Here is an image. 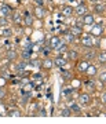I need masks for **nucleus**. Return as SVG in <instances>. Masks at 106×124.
I'll list each match as a JSON object with an SVG mask.
<instances>
[{"label": "nucleus", "mask_w": 106, "mask_h": 124, "mask_svg": "<svg viewBox=\"0 0 106 124\" xmlns=\"http://www.w3.org/2000/svg\"><path fill=\"white\" fill-rule=\"evenodd\" d=\"M102 32H103V22H99V23H97V25H94L92 26L91 33H92L94 36H99Z\"/></svg>", "instance_id": "f257e3e1"}, {"label": "nucleus", "mask_w": 106, "mask_h": 124, "mask_svg": "<svg viewBox=\"0 0 106 124\" xmlns=\"http://www.w3.org/2000/svg\"><path fill=\"white\" fill-rule=\"evenodd\" d=\"M81 44L84 46V47H92L94 46V40L92 37H91V35H85L83 37V40H81Z\"/></svg>", "instance_id": "f03ea898"}, {"label": "nucleus", "mask_w": 106, "mask_h": 124, "mask_svg": "<svg viewBox=\"0 0 106 124\" xmlns=\"http://www.w3.org/2000/svg\"><path fill=\"white\" fill-rule=\"evenodd\" d=\"M81 22L84 25H94V17L91 14H85V15H83V21Z\"/></svg>", "instance_id": "7ed1b4c3"}, {"label": "nucleus", "mask_w": 106, "mask_h": 124, "mask_svg": "<svg viewBox=\"0 0 106 124\" xmlns=\"http://www.w3.org/2000/svg\"><path fill=\"white\" fill-rule=\"evenodd\" d=\"M59 41H61V40H59V37H58V36H53V37L50 39V41H48L50 47H51V48H55V47L59 44Z\"/></svg>", "instance_id": "20e7f679"}, {"label": "nucleus", "mask_w": 106, "mask_h": 124, "mask_svg": "<svg viewBox=\"0 0 106 124\" xmlns=\"http://www.w3.org/2000/svg\"><path fill=\"white\" fill-rule=\"evenodd\" d=\"M94 11L98 14H102L105 13V3H97L95 4V7H94Z\"/></svg>", "instance_id": "39448f33"}, {"label": "nucleus", "mask_w": 106, "mask_h": 124, "mask_svg": "<svg viewBox=\"0 0 106 124\" xmlns=\"http://www.w3.org/2000/svg\"><path fill=\"white\" fill-rule=\"evenodd\" d=\"M6 57H7V59H8V61H13V59H15V58H17V51H15V50H7Z\"/></svg>", "instance_id": "423d86ee"}, {"label": "nucleus", "mask_w": 106, "mask_h": 124, "mask_svg": "<svg viewBox=\"0 0 106 124\" xmlns=\"http://www.w3.org/2000/svg\"><path fill=\"white\" fill-rule=\"evenodd\" d=\"M79 101H80L81 105H88L90 103V95L88 94H83V95H80Z\"/></svg>", "instance_id": "0eeeda50"}, {"label": "nucleus", "mask_w": 106, "mask_h": 124, "mask_svg": "<svg viewBox=\"0 0 106 124\" xmlns=\"http://www.w3.org/2000/svg\"><path fill=\"white\" fill-rule=\"evenodd\" d=\"M10 7L8 6H1L0 7V18H3V17H7V14L10 13Z\"/></svg>", "instance_id": "6e6552de"}, {"label": "nucleus", "mask_w": 106, "mask_h": 124, "mask_svg": "<svg viewBox=\"0 0 106 124\" xmlns=\"http://www.w3.org/2000/svg\"><path fill=\"white\" fill-rule=\"evenodd\" d=\"M87 68H88V62H87V61L80 62L79 65H77V69H79L80 72H85V70H87Z\"/></svg>", "instance_id": "1a4fd4ad"}, {"label": "nucleus", "mask_w": 106, "mask_h": 124, "mask_svg": "<svg viewBox=\"0 0 106 124\" xmlns=\"http://www.w3.org/2000/svg\"><path fill=\"white\" fill-rule=\"evenodd\" d=\"M85 11H87V7L84 4H80L79 7H77V10H76L77 15H85Z\"/></svg>", "instance_id": "9d476101"}, {"label": "nucleus", "mask_w": 106, "mask_h": 124, "mask_svg": "<svg viewBox=\"0 0 106 124\" xmlns=\"http://www.w3.org/2000/svg\"><path fill=\"white\" fill-rule=\"evenodd\" d=\"M54 63H55L57 66H66V59H65V58H57V59L54 61Z\"/></svg>", "instance_id": "9b49d317"}, {"label": "nucleus", "mask_w": 106, "mask_h": 124, "mask_svg": "<svg viewBox=\"0 0 106 124\" xmlns=\"http://www.w3.org/2000/svg\"><path fill=\"white\" fill-rule=\"evenodd\" d=\"M53 63L54 62L51 61V59H45V61L41 62V66L45 68V69H51V68H53Z\"/></svg>", "instance_id": "f8f14e48"}, {"label": "nucleus", "mask_w": 106, "mask_h": 124, "mask_svg": "<svg viewBox=\"0 0 106 124\" xmlns=\"http://www.w3.org/2000/svg\"><path fill=\"white\" fill-rule=\"evenodd\" d=\"M72 13H73V8H72V7H69V6H66V7L63 8V11H62V14H63L65 17H70Z\"/></svg>", "instance_id": "ddd939ff"}, {"label": "nucleus", "mask_w": 106, "mask_h": 124, "mask_svg": "<svg viewBox=\"0 0 106 124\" xmlns=\"http://www.w3.org/2000/svg\"><path fill=\"white\" fill-rule=\"evenodd\" d=\"M69 32H70V33H72V35H73V36H79L80 33H81V28L73 26V28H72V29H70V31H69Z\"/></svg>", "instance_id": "4468645a"}, {"label": "nucleus", "mask_w": 106, "mask_h": 124, "mask_svg": "<svg viewBox=\"0 0 106 124\" xmlns=\"http://www.w3.org/2000/svg\"><path fill=\"white\" fill-rule=\"evenodd\" d=\"M21 57H22L23 61H29V59H30V50H25Z\"/></svg>", "instance_id": "2eb2a0df"}, {"label": "nucleus", "mask_w": 106, "mask_h": 124, "mask_svg": "<svg viewBox=\"0 0 106 124\" xmlns=\"http://www.w3.org/2000/svg\"><path fill=\"white\" fill-rule=\"evenodd\" d=\"M35 14H36V17L37 18H43L44 17V10L41 8V7H37L36 11H35Z\"/></svg>", "instance_id": "dca6fc26"}, {"label": "nucleus", "mask_w": 106, "mask_h": 124, "mask_svg": "<svg viewBox=\"0 0 106 124\" xmlns=\"http://www.w3.org/2000/svg\"><path fill=\"white\" fill-rule=\"evenodd\" d=\"M13 19H14V22H15V23H19V22H21V15H19V13H18V11H14Z\"/></svg>", "instance_id": "f3484780"}, {"label": "nucleus", "mask_w": 106, "mask_h": 124, "mask_svg": "<svg viewBox=\"0 0 106 124\" xmlns=\"http://www.w3.org/2000/svg\"><path fill=\"white\" fill-rule=\"evenodd\" d=\"M85 72H87L88 75L94 76L95 73H97V68H95V66H90V65H88V68H87V70H85Z\"/></svg>", "instance_id": "a211bd4d"}, {"label": "nucleus", "mask_w": 106, "mask_h": 124, "mask_svg": "<svg viewBox=\"0 0 106 124\" xmlns=\"http://www.w3.org/2000/svg\"><path fill=\"white\" fill-rule=\"evenodd\" d=\"M65 48H66V43L65 41H59V44L55 47V50H58V51H63Z\"/></svg>", "instance_id": "6ab92c4d"}, {"label": "nucleus", "mask_w": 106, "mask_h": 124, "mask_svg": "<svg viewBox=\"0 0 106 124\" xmlns=\"http://www.w3.org/2000/svg\"><path fill=\"white\" fill-rule=\"evenodd\" d=\"M65 39H66V41H75V36L72 35L70 32H66V33H65Z\"/></svg>", "instance_id": "aec40b11"}, {"label": "nucleus", "mask_w": 106, "mask_h": 124, "mask_svg": "<svg viewBox=\"0 0 106 124\" xmlns=\"http://www.w3.org/2000/svg\"><path fill=\"white\" fill-rule=\"evenodd\" d=\"M8 116H11V117H19L21 116V112L15 110V109H13V110L8 112Z\"/></svg>", "instance_id": "412c9836"}, {"label": "nucleus", "mask_w": 106, "mask_h": 124, "mask_svg": "<svg viewBox=\"0 0 106 124\" xmlns=\"http://www.w3.org/2000/svg\"><path fill=\"white\" fill-rule=\"evenodd\" d=\"M98 58H99V62H101L102 65H105V61H106V53H105V51L99 54V57H98Z\"/></svg>", "instance_id": "4be33fe9"}, {"label": "nucleus", "mask_w": 106, "mask_h": 124, "mask_svg": "<svg viewBox=\"0 0 106 124\" xmlns=\"http://www.w3.org/2000/svg\"><path fill=\"white\" fill-rule=\"evenodd\" d=\"M11 35H13V31H11V29H8V28L3 29V36H4V37H10Z\"/></svg>", "instance_id": "5701e85b"}, {"label": "nucleus", "mask_w": 106, "mask_h": 124, "mask_svg": "<svg viewBox=\"0 0 106 124\" xmlns=\"http://www.w3.org/2000/svg\"><path fill=\"white\" fill-rule=\"evenodd\" d=\"M29 63H30V66H41V62L37 61V59H32V61H29Z\"/></svg>", "instance_id": "b1692460"}, {"label": "nucleus", "mask_w": 106, "mask_h": 124, "mask_svg": "<svg viewBox=\"0 0 106 124\" xmlns=\"http://www.w3.org/2000/svg\"><path fill=\"white\" fill-rule=\"evenodd\" d=\"M61 115L63 116V117H69V116L72 115V113H70V109H63V110L61 112Z\"/></svg>", "instance_id": "393cba45"}, {"label": "nucleus", "mask_w": 106, "mask_h": 124, "mask_svg": "<svg viewBox=\"0 0 106 124\" xmlns=\"http://www.w3.org/2000/svg\"><path fill=\"white\" fill-rule=\"evenodd\" d=\"M77 57H79V54L76 51H69V58L70 59H77Z\"/></svg>", "instance_id": "a878e982"}, {"label": "nucleus", "mask_w": 106, "mask_h": 124, "mask_svg": "<svg viewBox=\"0 0 106 124\" xmlns=\"http://www.w3.org/2000/svg\"><path fill=\"white\" fill-rule=\"evenodd\" d=\"M70 110H73V112H79L80 110V108H79V105H76V103H70V108H69Z\"/></svg>", "instance_id": "bb28decb"}, {"label": "nucleus", "mask_w": 106, "mask_h": 124, "mask_svg": "<svg viewBox=\"0 0 106 124\" xmlns=\"http://www.w3.org/2000/svg\"><path fill=\"white\" fill-rule=\"evenodd\" d=\"M25 66H26V63H25V62H21V63H18V65H17V69L19 72H22L23 69H25Z\"/></svg>", "instance_id": "cd10ccee"}, {"label": "nucleus", "mask_w": 106, "mask_h": 124, "mask_svg": "<svg viewBox=\"0 0 106 124\" xmlns=\"http://www.w3.org/2000/svg\"><path fill=\"white\" fill-rule=\"evenodd\" d=\"M99 80L102 81V84H105V80H106V72H105V70L101 73V76H99Z\"/></svg>", "instance_id": "c85d7f7f"}, {"label": "nucleus", "mask_w": 106, "mask_h": 124, "mask_svg": "<svg viewBox=\"0 0 106 124\" xmlns=\"http://www.w3.org/2000/svg\"><path fill=\"white\" fill-rule=\"evenodd\" d=\"M7 18L6 17H3V18H0V26H4V25H7Z\"/></svg>", "instance_id": "c756f323"}, {"label": "nucleus", "mask_w": 106, "mask_h": 124, "mask_svg": "<svg viewBox=\"0 0 106 124\" xmlns=\"http://www.w3.org/2000/svg\"><path fill=\"white\" fill-rule=\"evenodd\" d=\"M94 55H95V54H94L92 51H91V53H87V54H85V59L90 61V59H92V58H94Z\"/></svg>", "instance_id": "7c9ffc66"}, {"label": "nucleus", "mask_w": 106, "mask_h": 124, "mask_svg": "<svg viewBox=\"0 0 106 124\" xmlns=\"http://www.w3.org/2000/svg\"><path fill=\"white\" fill-rule=\"evenodd\" d=\"M25 23H26L28 26H30L32 25V18L29 17V15H26V18H25Z\"/></svg>", "instance_id": "2f4dec72"}, {"label": "nucleus", "mask_w": 106, "mask_h": 124, "mask_svg": "<svg viewBox=\"0 0 106 124\" xmlns=\"http://www.w3.org/2000/svg\"><path fill=\"white\" fill-rule=\"evenodd\" d=\"M63 94H65L66 97H68V95H70V94H72V88H66V90H63Z\"/></svg>", "instance_id": "473e14b6"}, {"label": "nucleus", "mask_w": 106, "mask_h": 124, "mask_svg": "<svg viewBox=\"0 0 106 124\" xmlns=\"http://www.w3.org/2000/svg\"><path fill=\"white\" fill-rule=\"evenodd\" d=\"M32 87H33V84H28L26 87H25V90H23V91H30Z\"/></svg>", "instance_id": "72a5a7b5"}, {"label": "nucleus", "mask_w": 106, "mask_h": 124, "mask_svg": "<svg viewBox=\"0 0 106 124\" xmlns=\"http://www.w3.org/2000/svg\"><path fill=\"white\" fill-rule=\"evenodd\" d=\"M50 50H51V47H50V48H44V50H43V54H44V55H48Z\"/></svg>", "instance_id": "f704fd0d"}, {"label": "nucleus", "mask_w": 106, "mask_h": 124, "mask_svg": "<svg viewBox=\"0 0 106 124\" xmlns=\"http://www.w3.org/2000/svg\"><path fill=\"white\" fill-rule=\"evenodd\" d=\"M33 79H35V80H40V79H41V75H40V73H37V75H33Z\"/></svg>", "instance_id": "c9c22d12"}, {"label": "nucleus", "mask_w": 106, "mask_h": 124, "mask_svg": "<svg viewBox=\"0 0 106 124\" xmlns=\"http://www.w3.org/2000/svg\"><path fill=\"white\" fill-rule=\"evenodd\" d=\"M40 116H47V112L44 110V109H41V110H40V113H39Z\"/></svg>", "instance_id": "e433bc0d"}, {"label": "nucleus", "mask_w": 106, "mask_h": 124, "mask_svg": "<svg viewBox=\"0 0 106 124\" xmlns=\"http://www.w3.org/2000/svg\"><path fill=\"white\" fill-rule=\"evenodd\" d=\"M101 99H102V102H103V103H105V102H106V94H105V93L102 94V97H101Z\"/></svg>", "instance_id": "4c0bfd02"}, {"label": "nucleus", "mask_w": 106, "mask_h": 124, "mask_svg": "<svg viewBox=\"0 0 106 124\" xmlns=\"http://www.w3.org/2000/svg\"><path fill=\"white\" fill-rule=\"evenodd\" d=\"M63 76H65V79H69V77H70V73H68V72H63Z\"/></svg>", "instance_id": "58836bf2"}, {"label": "nucleus", "mask_w": 106, "mask_h": 124, "mask_svg": "<svg viewBox=\"0 0 106 124\" xmlns=\"http://www.w3.org/2000/svg\"><path fill=\"white\" fill-rule=\"evenodd\" d=\"M87 87H91V88H92V87H94V83H92V81H87Z\"/></svg>", "instance_id": "ea45409f"}, {"label": "nucleus", "mask_w": 106, "mask_h": 124, "mask_svg": "<svg viewBox=\"0 0 106 124\" xmlns=\"http://www.w3.org/2000/svg\"><path fill=\"white\" fill-rule=\"evenodd\" d=\"M3 97H4V91L0 88V98H3Z\"/></svg>", "instance_id": "a19ab883"}, {"label": "nucleus", "mask_w": 106, "mask_h": 124, "mask_svg": "<svg viewBox=\"0 0 106 124\" xmlns=\"http://www.w3.org/2000/svg\"><path fill=\"white\" fill-rule=\"evenodd\" d=\"M35 1H37V4H40V6L43 4V0H35Z\"/></svg>", "instance_id": "79ce46f5"}, {"label": "nucleus", "mask_w": 106, "mask_h": 124, "mask_svg": "<svg viewBox=\"0 0 106 124\" xmlns=\"http://www.w3.org/2000/svg\"><path fill=\"white\" fill-rule=\"evenodd\" d=\"M90 1H98V0H90Z\"/></svg>", "instance_id": "37998d69"}]
</instances>
